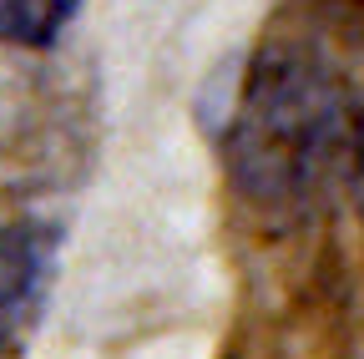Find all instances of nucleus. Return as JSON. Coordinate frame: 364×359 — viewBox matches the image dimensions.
<instances>
[{"label": "nucleus", "instance_id": "obj_4", "mask_svg": "<svg viewBox=\"0 0 364 359\" xmlns=\"http://www.w3.org/2000/svg\"><path fill=\"white\" fill-rule=\"evenodd\" d=\"M354 188H359V208H364V127H359V157H354Z\"/></svg>", "mask_w": 364, "mask_h": 359}, {"label": "nucleus", "instance_id": "obj_2", "mask_svg": "<svg viewBox=\"0 0 364 359\" xmlns=\"http://www.w3.org/2000/svg\"><path fill=\"white\" fill-rule=\"evenodd\" d=\"M61 233L51 223H0V359L36 329L56 274Z\"/></svg>", "mask_w": 364, "mask_h": 359}, {"label": "nucleus", "instance_id": "obj_1", "mask_svg": "<svg viewBox=\"0 0 364 359\" xmlns=\"http://www.w3.org/2000/svg\"><path fill=\"white\" fill-rule=\"evenodd\" d=\"M344 81L304 51H263L228 122V172L273 218H304L359 157Z\"/></svg>", "mask_w": 364, "mask_h": 359}, {"label": "nucleus", "instance_id": "obj_3", "mask_svg": "<svg viewBox=\"0 0 364 359\" xmlns=\"http://www.w3.org/2000/svg\"><path fill=\"white\" fill-rule=\"evenodd\" d=\"M81 0H0V41L11 46H51L71 26Z\"/></svg>", "mask_w": 364, "mask_h": 359}]
</instances>
